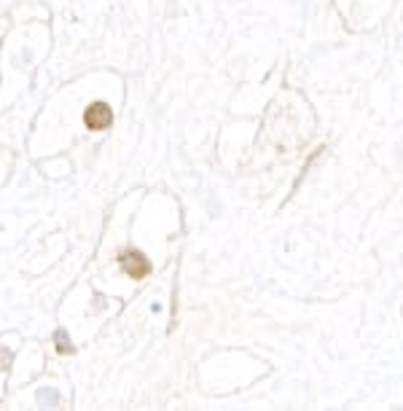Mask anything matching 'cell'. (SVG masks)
Returning a JSON list of instances; mask_svg holds the SVG:
<instances>
[{"label": "cell", "instance_id": "1", "mask_svg": "<svg viewBox=\"0 0 403 411\" xmlns=\"http://www.w3.org/2000/svg\"><path fill=\"white\" fill-rule=\"evenodd\" d=\"M119 266L134 279L148 277V272H151V261H148L140 250H124V253L119 255Z\"/></svg>", "mask_w": 403, "mask_h": 411}, {"label": "cell", "instance_id": "2", "mask_svg": "<svg viewBox=\"0 0 403 411\" xmlns=\"http://www.w3.org/2000/svg\"><path fill=\"white\" fill-rule=\"evenodd\" d=\"M84 121L92 132H102V129H108L110 124H113V110L105 102H92L84 113Z\"/></svg>", "mask_w": 403, "mask_h": 411}, {"label": "cell", "instance_id": "3", "mask_svg": "<svg viewBox=\"0 0 403 411\" xmlns=\"http://www.w3.org/2000/svg\"><path fill=\"white\" fill-rule=\"evenodd\" d=\"M54 341H57V350L65 352V355H68V352H73V344L68 341V336H65V331H57V333H54Z\"/></svg>", "mask_w": 403, "mask_h": 411}, {"label": "cell", "instance_id": "4", "mask_svg": "<svg viewBox=\"0 0 403 411\" xmlns=\"http://www.w3.org/2000/svg\"><path fill=\"white\" fill-rule=\"evenodd\" d=\"M38 398H41V403H43V406H46V403L57 406V393H54V390H41V393H38Z\"/></svg>", "mask_w": 403, "mask_h": 411}, {"label": "cell", "instance_id": "5", "mask_svg": "<svg viewBox=\"0 0 403 411\" xmlns=\"http://www.w3.org/2000/svg\"><path fill=\"white\" fill-rule=\"evenodd\" d=\"M11 361H14L11 350H6V347H0V371H6V368L11 365Z\"/></svg>", "mask_w": 403, "mask_h": 411}]
</instances>
